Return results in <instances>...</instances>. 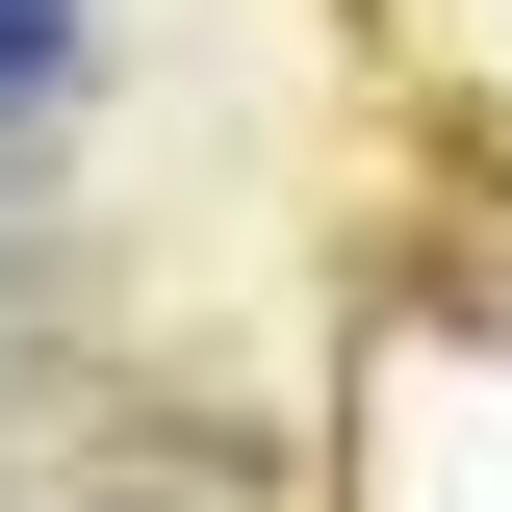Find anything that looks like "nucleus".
<instances>
[{
	"label": "nucleus",
	"instance_id": "f257e3e1",
	"mask_svg": "<svg viewBox=\"0 0 512 512\" xmlns=\"http://www.w3.org/2000/svg\"><path fill=\"white\" fill-rule=\"evenodd\" d=\"M77 77H103V0H0V180L77 128Z\"/></svg>",
	"mask_w": 512,
	"mask_h": 512
}]
</instances>
